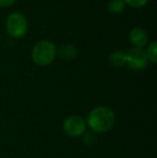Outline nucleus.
I'll return each mask as SVG.
<instances>
[{
    "label": "nucleus",
    "instance_id": "nucleus-3",
    "mask_svg": "<svg viewBox=\"0 0 157 158\" xmlns=\"http://www.w3.org/2000/svg\"><path fill=\"white\" fill-rule=\"evenodd\" d=\"M6 31L14 39H21L26 35L28 29V22L25 15L21 12H13L6 19Z\"/></svg>",
    "mask_w": 157,
    "mask_h": 158
},
{
    "label": "nucleus",
    "instance_id": "nucleus-5",
    "mask_svg": "<svg viewBox=\"0 0 157 158\" xmlns=\"http://www.w3.org/2000/svg\"><path fill=\"white\" fill-rule=\"evenodd\" d=\"M64 130L70 137H80L86 131V123L82 117L72 115L69 116L64 123Z\"/></svg>",
    "mask_w": 157,
    "mask_h": 158
},
{
    "label": "nucleus",
    "instance_id": "nucleus-13",
    "mask_svg": "<svg viewBox=\"0 0 157 158\" xmlns=\"http://www.w3.org/2000/svg\"><path fill=\"white\" fill-rule=\"evenodd\" d=\"M16 0H0V6L2 8H9L12 4H14Z\"/></svg>",
    "mask_w": 157,
    "mask_h": 158
},
{
    "label": "nucleus",
    "instance_id": "nucleus-7",
    "mask_svg": "<svg viewBox=\"0 0 157 158\" xmlns=\"http://www.w3.org/2000/svg\"><path fill=\"white\" fill-rule=\"evenodd\" d=\"M58 55L65 60H72L78 56V48L72 44H65L58 50Z\"/></svg>",
    "mask_w": 157,
    "mask_h": 158
},
{
    "label": "nucleus",
    "instance_id": "nucleus-11",
    "mask_svg": "<svg viewBox=\"0 0 157 158\" xmlns=\"http://www.w3.org/2000/svg\"><path fill=\"white\" fill-rule=\"evenodd\" d=\"M125 4H128V6H132V8H143L145 4L149 2V0H124Z\"/></svg>",
    "mask_w": 157,
    "mask_h": 158
},
{
    "label": "nucleus",
    "instance_id": "nucleus-1",
    "mask_svg": "<svg viewBox=\"0 0 157 158\" xmlns=\"http://www.w3.org/2000/svg\"><path fill=\"white\" fill-rule=\"evenodd\" d=\"M115 123V114L108 106H97L93 109L87 117V124L93 132H107Z\"/></svg>",
    "mask_w": 157,
    "mask_h": 158
},
{
    "label": "nucleus",
    "instance_id": "nucleus-2",
    "mask_svg": "<svg viewBox=\"0 0 157 158\" xmlns=\"http://www.w3.org/2000/svg\"><path fill=\"white\" fill-rule=\"evenodd\" d=\"M57 54V48L53 42L48 40H41L32 48L31 57L36 64L45 67L54 61Z\"/></svg>",
    "mask_w": 157,
    "mask_h": 158
},
{
    "label": "nucleus",
    "instance_id": "nucleus-12",
    "mask_svg": "<svg viewBox=\"0 0 157 158\" xmlns=\"http://www.w3.org/2000/svg\"><path fill=\"white\" fill-rule=\"evenodd\" d=\"M95 140H96V138H95L94 133H92V132L85 133V137H84V142H85L86 144H92V143H94Z\"/></svg>",
    "mask_w": 157,
    "mask_h": 158
},
{
    "label": "nucleus",
    "instance_id": "nucleus-9",
    "mask_svg": "<svg viewBox=\"0 0 157 158\" xmlns=\"http://www.w3.org/2000/svg\"><path fill=\"white\" fill-rule=\"evenodd\" d=\"M125 6L126 4L124 0H110L108 3V10L113 14H118L125 9Z\"/></svg>",
    "mask_w": 157,
    "mask_h": 158
},
{
    "label": "nucleus",
    "instance_id": "nucleus-10",
    "mask_svg": "<svg viewBox=\"0 0 157 158\" xmlns=\"http://www.w3.org/2000/svg\"><path fill=\"white\" fill-rule=\"evenodd\" d=\"M145 55H147V60H151L153 64L157 63V43L155 41L149 44V48L145 52Z\"/></svg>",
    "mask_w": 157,
    "mask_h": 158
},
{
    "label": "nucleus",
    "instance_id": "nucleus-4",
    "mask_svg": "<svg viewBox=\"0 0 157 158\" xmlns=\"http://www.w3.org/2000/svg\"><path fill=\"white\" fill-rule=\"evenodd\" d=\"M147 58L142 48H134L125 53V64L132 70H143L147 67Z\"/></svg>",
    "mask_w": 157,
    "mask_h": 158
},
{
    "label": "nucleus",
    "instance_id": "nucleus-8",
    "mask_svg": "<svg viewBox=\"0 0 157 158\" xmlns=\"http://www.w3.org/2000/svg\"><path fill=\"white\" fill-rule=\"evenodd\" d=\"M110 64L114 67H122L123 64H125V53L121 52V51H116L113 52L109 57Z\"/></svg>",
    "mask_w": 157,
    "mask_h": 158
},
{
    "label": "nucleus",
    "instance_id": "nucleus-6",
    "mask_svg": "<svg viewBox=\"0 0 157 158\" xmlns=\"http://www.w3.org/2000/svg\"><path fill=\"white\" fill-rule=\"evenodd\" d=\"M129 40L134 48H142L149 42V35L143 28L134 27L129 32Z\"/></svg>",
    "mask_w": 157,
    "mask_h": 158
}]
</instances>
